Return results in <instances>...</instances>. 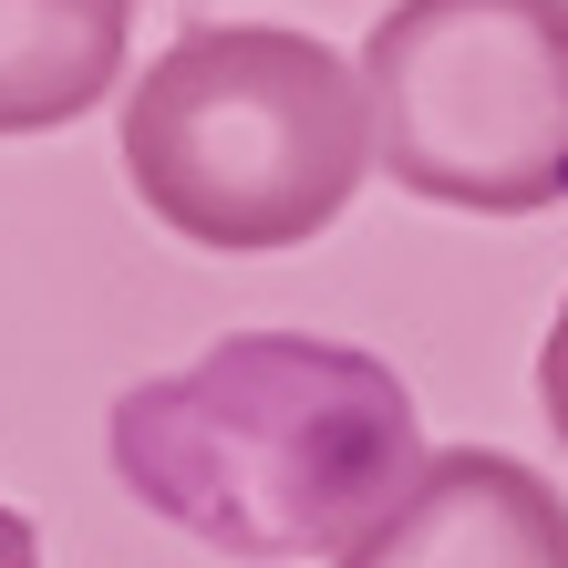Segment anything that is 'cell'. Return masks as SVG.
Listing matches in <instances>:
<instances>
[{"instance_id":"1","label":"cell","mask_w":568,"mask_h":568,"mask_svg":"<svg viewBox=\"0 0 568 568\" xmlns=\"http://www.w3.org/2000/svg\"><path fill=\"white\" fill-rule=\"evenodd\" d=\"M104 445L145 517L227 558H342L424 476L404 373L311 331H239L114 393Z\"/></svg>"},{"instance_id":"2","label":"cell","mask_w":568,"mask_h":568,"mask_svg":"<svg viewBox=\"0 0 568 568\" xmlns=\"http://www.w3.org/2000/svg\"><path fill=\"white\" fill-rule=\"evenodd\" d=\"M124 186L165 239L207 258L311 248L373 176L362 62L290 21L176 31L124 83Z\"/></svg>"},{"instance_id":"3","label":"cell","mask_w":568,"mask_h":568,"mask_svg":"<svg viewBox=\"0 0 568 568\" xmlns=\"http://www.w3.org/2000/svg\"><path fill=\"white\" fill-rule=\"evenodd\" d=\"M362 93L373 165L424 207H568V0H393Z\"/></svg>"},{"instance_id":"4","label":"cell","mask_w":568,"mask_h":568,"mask_svg":"<svg viewBox=\"0 0 568 568\" xmlns=\"http://www.w3.org/2000/svg\"><path fill=\"white\" fill-rule=\"evenodd\" d=\"M342 568H568V496L496 445H445Z\"/></svg>"},{"instance_id":"5","label":"cell","mask_w":568,"mask_h":568,"mask_svg":"<svg viewBox=\"0 0 568 568\" xmlns=\"http://www.w3.org/2000/svg\"><path fill=\"white\" fill-rule=\"evenodd\" d=\"M135 0H0V135H52L124 93Z\"/></svg>"},{"instance_id":"6","label":"cell","mask_w":568,"mask_h":568,"mask_svg":"<svg viewBox=\"0 0 568 568\" xmlns=\"http://www.w3.org/2000/svg\"><path fill=\"white\" fill-rule=\"evenodd\" d=\"M538 404H548L558 445H568V300H558V321H548V342H538Z\"/></svg>"},{"instance_id":"7","label":"cell","mask_w":568,"mask_h":568,"mask_svg":"<svg viewBox=\"0 0 568 568\" xmlns=\"http://www.w3.org/2000/svg\"><path fill=\"white\" fill-rule=\"evenodd\" d=\"M0 568H42V538H31L21 507H0Z\"/></svg>"}]
</instances>
